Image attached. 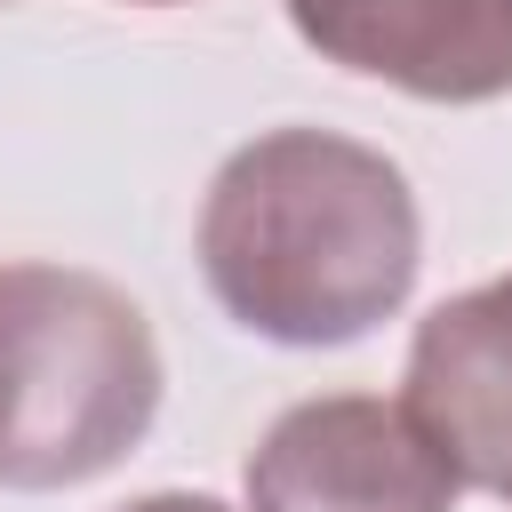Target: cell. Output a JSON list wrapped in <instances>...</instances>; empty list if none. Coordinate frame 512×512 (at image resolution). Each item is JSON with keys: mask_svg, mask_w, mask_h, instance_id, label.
Masks as SVG:
<instances>
[{"mask_svg": "<svg viewBox=\"0 0 512 512\" xmlns=\"http://www.w3.org/2000/svg\"><path fill=\"white\" fill-rule=\"evenodd\" d=\"M192 248L208 296L248 336L336 352L408 304L424 216L400 160L376 144L336 128H264L208 176Z\"/></svg>", "mask_w": 512, "mask_h": 512, "instance_id": "6da1fadb", "label": "cell"}, {"mask_svg": "<svg viewBox=\"0 0 512 512\" xmlns=\"http://www.w3.org/2000/svg\"><path fill=\"white\" fill-rule=\"evenodd\" d=\"M160 336L144 304L80 264H0V488H80L160 416Z\"/></svg>", "mask_w": 512, "mask_h": 512, "instance_id": "7a4b0ae2", "label": "cell"}, {"mask_svg": "<svg viewBox=\"0 0 512 512\" xmlns=\"http://www.w3.org/2000/svg\"><path fill=\"white\" fill-rule=\"evenodd\" d=\"M464 472L408 400L320 392L248 456V512H456Z\"/></svg>", "mask_w": 512, "mask_h": 512, "instance_id": "3957f363", "label": "cell"}, {"mask_svg": "<svg viewBox=\"0 0 512 512\" xmlns=\"http://www.w3.org/2000/svg\"><path fill=\"white\" fill-rule=\"evenodd\" d=\"M288 24L328 64L424 104L512 96V0H288Z\"/></svg>", "mask_w": 512, "mask_h": 512, "instance_id": "277c9868", "label": "cell"}, {"mask_svg": "<svg viewBox=\"0 0 512 512\" xmlns=\"http://www.w3.org/2000/svg\"><path fill=\"white\" fill-rule=\"evenodd\" d=\"M400 400L456 456L464 488L512 496V272L424 312Z\"/></svg>", "mask_w": 512, "mask_h": 512, "instance_id": "5b68a950", "label": "cell"}, {"mask_svg": "<svg viewBox=\"0 0 512 512\" xmlns=\"http://www.w3.org/2000/svg\"><path fill=\"white\" fill-rule=\"evenodd\" d=\"M120 512H232V504L192 496V488H160V496H136V504H120Z\"/></svg>", "mask_w": 512, "mask_h": 512, "instance_id": "8992f818", "label": "cell"}, {"mask_svg": "<svg viewBox=\"0 0 512 512\" xmlns=\"http://www.w3.org/2000/svg\"><path fill=\"white\" fill-rule=\"evenodd\" d=\"M136 8H176V0H136Z\"/></svg>", "mask_w": 512, "mask_h": 512, "instance_id": "52a82bcc", "label": "cell"}]
</instances>
